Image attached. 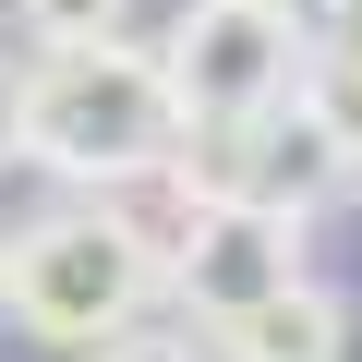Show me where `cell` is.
<instances>
[{
    "label": "cell",
    "instance_id": "6da1fadb",
    "mask_svg": "<svg viewBox=\"0 0 362 362\" xmlns=\"http://www.w3.org/2000/svg\"><path fill=\"white\" fill-rule=\"evenodd\" d=\"M25 157L73 194H121L133 169L181 157V97L157 73V49L133 37H73V49H37L25 73Z\"/></svg>",
    "mask_w": 362,
    "mask_h": 362
},
{
    "label": "cell",
    "instance_id": "7a4b0ae2",
    "mask_svg": "<svg viewBox=\"0 0 362 362\" xmlns=\"http://www.w3.org/2000/svg\"><path fill=\"white\" fill-rule=\"evenodd\" d=\"M0 314L49 350H109L121 326L157 314V242L97 194V206H61L37 230L0 242Z\"/></svg>",
    "mask_w": 362,
    "mask_h": 362
},
{
    "label": "cell",
    "instance_id": "3957f363",
    "mask_svg": "<svg viewBox=\"0 0 362 362\" xmlns=\"http://www.w3.org/2000/svg\"><path fill=\"white\" fill-rule=\"evenodd\" d=\"M157 73L181 97V145L230 133V121H254L266 97L302 85V13H290V0H194V13L169 25Z\"/></svg>",
    "mask_w": 362,
    "mask_h": 362
},
{
    "label": "cell",
    "instance_id": "277c9868",
    "mask_svg": "<svg viewBox=\"0 0 362 362\" xmlns=\"http://www.w3.org/2000/svg\"><path fill=\"white\" fill-rule=\"evenodd\" d=\"M302 242H314V218H290V206H254V194H194V218H181V242H169V266H157V290L194 314V326H218V314H242V302H266L278 278H302Z\"/></svg>",
    "mask_w": 362,
    "mask_h": 362
},
{
    "label": "cell",
    "instance_id": "5b68a950",
    "mask_svg": "<svg viewBox=\"0 0 362 362\" xmlns=\"http://www.w3.org/2000/svg\"><path fill=\"white\" fill-rule=\"evenodd\" d=\"M181 157H194L206 181H218V194H254V206H290V218H326L338 194H350V145H338V121L290 85V97H266L254 121H230V133H194V145H181Z\"/></svg>",
    "mask_w": 362,
    "mask_h": 362
},
{
    "label": "cell",
    "instance_id": "8992f818",
    "mask_svg": "<svg viewBox=\"0 0 362 362\" xmlns=\"http://www.w3.org/2000/svg\"><path fill=\"white\" fill-rule=\"evenodd\" d=\"M206 350H218V362H338V350H350V302L302 266V278H278L266 302L218 314V326H206Z\"/></svg>",
    "mask_w": 362,
    "mask_h": 362
},
{
    "label": "cell",
    "instance_id": "52a82bcc",
    "mask_svg": "<svg viewBox=\"0 0 362 362\" xmlns=\"http://www.w3.org/2000/svg\"><path fill=\"white\" fill-rule=\"evenodd\" d=\"M302 97L338 121V145L362 157V0H338L326 25H302Z\"/></svg>",
    "mask_w": 362,
    "mask_h": 362
},
{
    "label": "cell",
    "instance_id": "ba28073f",
    "mask_svg": "<svg viewBox=\"0 0 362 362\" xmlns=\"http://www.w3.org/2000/svg\"><path fill=\"white\" fill-rule=\"evenodd\" d=\"M13 13H25V37H37V49H73V37H121L133 0H13Z\"/></svg>",
    "mask_w": 362,
    "mask_h": 362
},
{
    "label": "cell",
    "instance_id": "9c48e42d",
    "mask_svg": "<svg viewBox=\"0 0 362 362\" xmlns=\"http://www.w3.org/2000/svg\"><path fill=\"white\" fill-rule=\"evenodd\" d=\"M85 362H218L206 338H169V326H121L109 350H85Z\"/></svg>",
    "mask_w": 362,
    "mask_h": 362
},
{
    "label": "cell",
    "instance_id": "30bf717a",
    "mask_svg": "<svg viewBox=\"0 0 362 362\" xmlns=\"http://www.w3.org/2000/svg\"><path fill=\"white\" fill-rule=\"evenodd\" d=\"M0 169H25V61H0Z\"/></svg>",
    "mask_w": 362,
    "mask_h": 362
},
{
    "label": "cell",
    "instance_id": "8fae6325",
    "mask_svg": "<svg viewBox=\"0 0 362 362\" xmlns=\"http://www.w3.org/2000/svg\"><path fill=\"white\" fill-rule=\"evenodd\" d=\"M290 13H314V0H290Z\"/></svg>",
    "mask_w": 362,
    "mask_h": 362
},
{
    "label": "cell",
    "instance_id": "7c38bea8",
    "mask_svg": "<svg viewBox=\"0 0 362 362\" xmlns=\"http://www.w3.org/2000/svg\"><path fill=\"white\" fill-rule=\"evenodd\" d=\"M326 13H338V0H326Z\"/></svg>",
    "mask_w": 362,
    "mask_h": 362
}]
</instances>
